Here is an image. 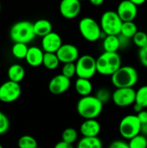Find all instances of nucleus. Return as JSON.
Masks as SVG:
<instances>
[{"label": "nucleus", "instance_id": "nucleus-29", "mask_svg": "<svg viewBox=\"0 0 147 148\" xmlns=\"http://www.w3.org/2000/svg\"><path fill=\"white\" fill-rule=\"evenodd\" d=\"M130 148H147V137L139 134L128 141Z\"/></svg>", "mask_w": 147, "mask_h": 148}, {"label": "nucleus", "instance_id": "nucleus-3", "mask_svg": "<svg viewBox=\"0 0 147 148\" xmlns=\"http://www.w3.org/2000/svg\"><path fill=\"white\" fill-rule=\"evenodd\" d=\"M139 80V74L132 66H121L112 76L111 82L116 88H133Z\"/></svg>", "mask_w": 147, "mask_h": 148}, {"label": "nucleus", "instance_id": "nucleus-8", "mask_svg": "<svg viewBox=\"0 0 147 148\" xmlns=\"http://www.w3.org/2000/svg\"><path fill=\"white\" fill-rule=\"evenodd\" d=\"M76 75L79 78L91 79L97 73L96 59L90 55H83L75 62Z\"/></svg>", "mask_w": 147, "mask_h": 148}, {"label": "nucleus", "instance_id": "nucleus-38", "mask_svg": "<svg viewBox=\"0 0 147 148\" xmlns=\"http://www.w3.org/2000/svg\"><path fill=\"white\" fill-rule=\"evenodd\" d=\"M54 148H74V147L72 144H68V143L62 140V141H59L58 143H56Z\"/></svg>", "mask_w": 147, "mask_h": 148}, {"label": "nucleus", "instance_id": "nucleus-35", "mask_svg": "<svg viewBox=\"0 0 147 148\" xmlns=\"http://www.w3.org/2000/svg\"><path fill=\"white\" fill-rule=\"evenodd\" d=\"M108 148H130L128 142L123 140H113L110 145Z\"/></svg>", "mask_w": 147, "mask_h": 148}, {"label": "nucleus", "instance_id": "nucleus-25", "mask_svg": "<svg viewBox=\"0 0 147 148\" xmlns=\"http://www.w3.org/2000/svg\"><path fill=\"white\" fill-rule=\"evenodd\" d=\"M138 27L133 21L129 22H123L120 30V35L133 39L134 35L138 32Z\"/></svg>", "mask_w": 147, "mask_h": 148}, {"label": "nucleus", "instance_id": "nucleus-41", "mask_svg": "<svg viewBox=\"0 0 147 148\" xmlns=\"http://www.w3.org/2000/svg\"><path fill=\"white\" fill-rule=\"evenodd\" d=\"M131 2H133L134 4H136L137 6H139V5H142L144 4L147 0H130Z\"/></svg>", "mask_w": 147, "mask_h": 148}, {"label": "nucleus", "instance_id": "nucleus-15", "mask_svg": "<svg viewBox=\"0 0 147 148\" xmlns=\"http://www.w3.org/2000/svg\"><path fill=\"white\" fill-rule=\"evenodd\" d=\"M42 38V49L45 53H56L63 44L61 36L54 31Z\"/></svg>", "mask_w": 147, "mask_h": 148}, {"label": "nucleus", "instance_id": "nucleus-24", "mask_svg": "<svg viewBox=\"0 0 147 148\" xmlns=\"http://www.w3.org/2000/svg\"><path fill=\"white\" fill-rule=\"evenodd\" d=\"M29 47L26 43L23 42H14L11 48V54L16 59H25Z\"/></svg>", "mask_w": 147, "mask_h": 148}, {"label": "nucleus", "instance_id": "nucleus-12", "mask_svg": "<svg viewBox=\"0 0 147 148\" xmlns=\"http://www.w3.org/2000/svg\"><path fill=\"white\" fill-rule=\"evenodd\" d=\"M71 86L69 78L64 76L62 74L54 76L49 82V90L52 95H60L66 93Z\"/></svg>", "mask_w": 147, "mask_h": 148}, {"label": "nucleus", "instance_id": "nucleus-17", "mask_svg": "<svg viewBox=\"0 0 147 148\" xmlns=\"http://www.w3.org/2000/svg\"><path fill=\"white\" fill-rule=\"evenodd\" d=\"M44 57V51L36 46L29 48L27 56L25 57L26 62L31 67H39L42 64Z\"/></svg>", "mask_w": 147, "mask_h": 148}, {"label": "nucleus", "instance_id": "nucleus-5", "mask_svg": "<svg viewBox=\"0 0 147 148\" xmlns=\"http://www.w3.org/2000/svg\"><path fill=\"white\" fill-rule=\"evenodd\" d=\"M79 31L81 36L88 42H96L105 35L102 32L101 25L92 17L86 16L79 22ZM106 36V35H105Z\"/></svg>", "mask_w": 147, "mask_h": 148}, {"label": "nucleus", "instance_id": "nucleus-13", "mask_svg": "<svg viewBox=\"0 0 147 148\" xmlns=\"http://www.w3.org/2000/svg\"><path fill=\"white\" fill-rule=\"evenodd\" d=\"M116 12L123 22L133 21L138 15V6L130 0H122L119 3Z\"/></svg>", "mask_w": 147, "mask_h": 148}, {"label": "nucleus", "instance_id": "nucleus-14", "mask_svg": "<svg viewBox=\"0 0 147 148\" xmlns=\"http://www.w3.org/2000/svg\"><path fill=\"white\" fill-rule=\"evenodd\" d=\"M56 55L60 62L63 64L68 62H75L80 57L78 48L70 43L62 44L56 52Z\"/></svg>", "mask_w": 147, "mask_h": 148}, {"label": "nucleus", "instance_id": "nucleus-11", "mask_svg": "<svg viewBox=\"0 0 147 148\" xmlns=\"http://www.w3.org/2000/svg\"><path fill=\"white\" fill-rule=\"evenodd\" d=\"M81 4L79 0H62L59 5L60 14L66 19H74L81 12Z\"/></svg>", "mask_w": 147, "mask_h": 148}, {"label": "nucleus", "instance_id": "nucleus-10", "mask_svg": "<svg viewBox=\"0 0 147 148\" xmlns=\"http://www.w3.org/2000/svg\"><path fill=\"white\" fill-rule=\"evenodd\" d=\"M22 94V88L19 83L6 81L0 85V101L3 103H11L19 99Z\"/></svg>", "mask_w": 147, "mask_h": 148}, {"label": "nucleus", "instance_id": "nucleus-2", "mask_svg": "<svg viewBox=\"0 0 147 148\" xmlns=\"http://www.w3.org/2000/svg\"><path fill=\"white\" fill-rule=\"evenodd\" d=\"M121 57L118 52H103L96 59L97 73L112 76L121 67Z\"/></svg>", "mask_w": 147, "mask_h": 148}, {"label": "nucleus", "instance_id": "nucleus-33", "mask_svg": "<svg viewBox=\"0 0 147 148\" xmlns=\"http://www.w3.org/2000/svg\"><path fill=\"white\" fill-rule=\"evenodd\" d=\"M10 128V120L7 115L0 111V135L7 133Z\"/></svg>", "mask_w": 147, "mask_h": 148}, {"label": "nucleus", "instance_id": "nucleus-37", "mask_svg": "<svg viewBox=\"0 0 147 148\" xmlns=\"http://www.w3.org/2000/svg\"><path fill=\"white\" fill-rule=\"evenodd\" d=\"M138 119L139 120L141 124H145L147 122V110L146 109H143L142 111H140L139 113L136 114Z\"/></svg>", "mask_w": 147, "mask_h": 148}, {"label": "nucleus", "instance_id": "nucleus-30", "mask_svg": "<svg viewBox=\"0 0 147 148\" xmlns=\"http://www.w3.org/2000/svg\"><path fill=\"white\" fill-rule=\"evenodd\" d=\"M133 43L139 47V49L140 48H143L145 46L147 45V34L146 32L145 31H138L134 36L133 37Z\"/></svg>", "mask_w": 147, "mask_h": 148}, {"label": "nucleus", "instance_id": "nucleus-46", "mask_svg": "<svg viewBox=\"0 0 147 148\" xmlns=\"http://www.w3.org/2000/svg\"><path fill=\"white\" fill-rule=\"evenodd\" d=\"M146 34H147V31H146Z\"/></svg>", "mask_w": 147, "mask_h": 148}, {"label": "nucleus", "instance_id": "nucleus-31", "mask_svg": "<svg viewBox=\"0 0 147 148\" xmlns=\"http://www.w3.org/2000/svg\"><path fill=\"white\" fill-rule=\"evenodd\" d=\"M62 74L71 79L72 77H74L76 75V66H75V62H68V63H64L62 68Z\"/></svg>", "mask_w": 147, "mask_h": 148}, {"label": "nucleus", "instance_id": "nucleus-16", "mask_svg": "<svg viewBox=\"0 0 147 148\" xmlns=\"http://www.w3.org/2000/svg\"><path fill=\"white\" fill-rule=\"evenodd\" d=\"M101 130V126L96 119L85 120L80 127V133L82 137H98Z\"/></svg>", "mask_w": 147, "mask_h": 148}, {"label": "nucleus", "instance_id": "nucleus-32", "mask_svg": "<svg viewBox=\"0 0 147 148\" xmlns=\"http://www.w3.org/2000/svg\"><path fill=\"white\" fill-rule=\"evenodd\" d=\"M112 94L113 93H111L109 89L106 88H101L96 91L94 95L104 104L108 102L112 99Z\"/></svg>", "mask_w": 147, "mask_h": 148}, {"label": "nucleus", "instance_id": "nucleus-23", "mask_svg": "<svg viewBox=\"0 0 147 148\" xmlns=\"http://www.w3.org/2000/svg\"><path fill=\"white\" fill-rule=\"evenodd\" d=\"M60 63H61V62H60L56 53H45L44 52L42 65L46 69H48L49 70H54L59 67Z\"/></svg>", "mask_w": 147, "mask_h": 148}, {"label": "nucleus", "instance_id": "nucleus-6", "mask_svg": "<svg viewBox=\"0 0 147 148\" xmlns=\"http://www.w3.org/2000/svg\"><path fill=\"white\" fill-rule=\"evenodd\" d=\"M123 21L118 13L113 10L105 11L101 17L100 25L106 36H119L120 34Z\"/></svg>", "mask_w": 147, "mask_h": 148}, {"label": "nucleus", "instance_id": "nucleus-9", "mask_svg": "<svg viewBox=\"0 0 147 148\" xmlns=\"http://www.w3.org/2000/svg\"><path fill=\"white\" fill-rule=\"evenodd\" d=\"M136 90L133 88H116L112 94L113 102L120 108H126L135 103Z\"/></svg>", "mask_w": 147, "mask_h": 148}, {"label": "nucleus", "instance_id": "nucleus-22", "mask_svg": "<svg viewBox=\"0 0 147 148\" xmlns=\"http://www.w3.org/2000/svg\"><path fill=\"white\" fill-rule=\"evenodd\" d=\"M102 141L99 137H82L77 143V148H102Z\"/></svg>", "mask_w": 147, "mask_h": 148}, {"label": "nucleus", "instance_id": "nucleus-27", "mask_svg": "<svg viewBox=\"0 0 147 148\" xmlns=\"http://www.w3.org/2000/svg\"><path fill=\"white\" fill-rule=\"evenodd\" d=\"M18 148H37L38 144L36 140L28 134L23 135L19 138L17 141Z\"/></svg>", "mask_w": 147, "mask_h": 148}, {"label": "nucleus", "instance_id": "nucleus-7", "mask_svg": "<svg viewBox=\"0 0 147 148\" xmlns=\"http://www.w3.org/2000/svg\"><path fill=\"white\" fill-rule=\"evenodd\" d=\"M141 123L136 114H128L121 119L119 124V132L125 140H131L140 134Z\"/></svg>", "mask_w": 147, "mask_h": 148}, {"label": "nucleus", "instance_id": "nucleus-19", "mask_svg": "<svg viewBox=\"0 0 147 148\" xmlns=\"http://www.w3.org/2000/svg\"><path fill=\"white\" fill-rule=\"evenodd\" d=\"M34 31L36 36L43 37L52 32V23L48 19H39L33 23Z\"/></svg>", "mask_w": 147, "mask_h": 148}, {"label": "nucleus", "instance_id": "nucleus-20", "mask_svg": "<svg viewBox=\"0 0 147 148\" xmlns=\"http://www.w3.org/2000/svg\"><path fill=\"white\" fill-rule=\"evenodd\" d=\"M7 75L10 81L19 83L23 80L25 76V69L22 65L18 63H14L10 65V68L8 69Z\"/></svg>", "mask_w": 147, "mask_h": 148}, {"label": "nucleus", "instance_id": "nucleus-4", "mask_svg": "<svg viewBox=\"0 0 147 148\" xmlns=\"http://www.w3.org/2000/svg\"><path fill=\"white\" fill-rule=\"evenodd\" d=\"M36 36L33 23L27 20L18 21L10 29V37L13 42H23L28 44L34 40Z\"/></svg>", "mask_w": 147, "mask_h": 148}, {"label": "nucleus", "instance_id": "nucleus-18", "mask_svg": "<svg viewBox=\"0 0 147 148\" xmlns=\"http://www.w3.org/2000/svg\"><path fill=\"white\" fill-rule=\"evenodd\" d=\"M75 88L76 93L81 97L88 96L91 95V93L93 92V84L90 79L78 77V79L75 82Z\"/></svg>", "mask_w": 147, "mask_h": 148}, {"label": "nucleus", "instance_id": "nucleus-44", "mask_svg": "<svg viewBox=\"0 0 147 148\" xmlns=\"http://www.w3.org/2000/svg\"><path fill=\"white\" fill-rule=\"evenodd\" d=\"M79 1H81H81H85V0H79Z\"/></svg>", "mask_w": 147, "mask_h": 148}, {"label": "nucleus", "instance_id": "nucleus-28", "mask_svg": "<svg viewBox=\"0 0 147 148\" xmlns=\"http://www.w3.org/2000/svg\"><path fill=\"white\" fill-rule=\"evenodd\" d=\"M78 139V132L74 127L66 128L62 134V140L68 144H74Z\"/></svg>", "mask_w": 147, "mask_h": 148}, {"label": "nucleus", "instance_id": "nucleus-43", "mask_svg": "<svg viewBox=\"0 0 147 148\" xmlns=\"http://www.w3.org/2000/svg\"><path fill=\"white\" fill-rule=\"evenodd\" d=\"M0 12H1V3H0Z\"/></svg>", "mask_w": 147, "mask_h": 148}, {"label": "nucleus", "instance_id": "nucleus-36", "mask_svg": "<svg viewBox=\"0 0 147 148\" xmlns=\"http://www.w3.org/2000/svg\"><path fill=\"white\" fill-rule=\"evenodd\" d=\"M119 39H120V49L121 48H127L130 44V40L131 38L126 37L122 35H119Z\"/></svg>", "mask_w": 147, "mask_h": 148}, {"label": "nucleus", "instance_id": "nucleus-42", "mask_svg": "<svg viewBox=\"0 0 147 148\" xmlns=\"http://www.w3.org/2000/svg\"><path fill=\"white\" fill-rule=\"evenodd\" d=\"M0 148H3V147L2 145H0Z\"/></svg>", "mask_w": 147, "mask_h": 148}, {"label": "nucleus", "instance_id": "nucleus-1", "mask_svg": "<svg viewBox=\"0 0 147 148\" xmlns=\"http://www.w3.org/2000/svg\"><path fill=\"white\" fill-rule=\"evenodd\" d=\"M103 103L95 95H88L81 97L77 104L76 110L84 120L96 119L103 110Z\"/></svg>", "mask_w": 147, "mask_h": 148}, {"label": "nucleus", "instance_id": "nucleus-39", "mask_svg": "<svg viewBox=\"0 0 147 148\" xmlns=\"http://www.w3.org/2000/svg\"><path fill=\"white\" fill-rule=\"evenodd\" d=\"M88 1L94 6H101V4H103V3H104L105 0H88Z\"/></svg>", "mask_w": 147, "mask_h": 148}, {"label": "nucleus", "instance_id": "nucleus-34", "mask_svg": "<svg viewBox=\"0 0 147 148\" xmlns=\"http://www.w3.org/2000/svg\"><path fill=\"white\" fill-rule=\"evenodd\" d=\"M138 55H139V59L140 63L144 67L147 68V45L139 49Z\"/></svg>", "mask_w": 147, "mask_h": 148}, {"label": "nucleus", "instance_id": "nucleus-40", "mask_svg": "<svg viewBox=\"0 0 147 148\" xmlns=\"http://www.w3.org/2000/svg\"><path fill=\"white\" fill-rule=\"evenodd\" d=\"M140 134L147 137V122L146 123H145V124H141V130H140Z\"/></svg>", "mask_w": 147, "mask_h": 148}, {"label": "nucleus", "instance_id": "nucleus-45", "mask_svg": "<svg viewBox=\"0 0 147 148\" xmlns=\"http://www.w3.org/2000/svg\"><path fill=\"white\" fill-rule=\"evenodd\" d=\"M37 148H42V147H37Z\"/></svg>", "mask_w": 147, "mask_h": 148}, {"label": "nucleus", "instance_id": "nucleus-26", "mask_svg": "<svg viewBox=\"0 0 147 148\" xmlns=\"http://www.w3.org/2000/svg\"><path fill=\"white\" fill-rule=\"evenodd\" d=\"M135 104L139 105L142 108H147V85L141 86L136 91Z\"/></svg>", "mask_w": 147, "mask_h": 148}, {"label": "nucleus", "instance_id": "nucleus-21", "mask_svg": "<svg viewBox=\"0 0 147 148\" xmlns=\"http://www.w3.org/2000/svg\"><path fill=\"white\" fill-rule=\"evenodd\" d=\"M102 45L105 52H118L120 49L119 36H105Z\"/></svg>", "mask_w": 147, "mask_h": 148}]
</instances>
